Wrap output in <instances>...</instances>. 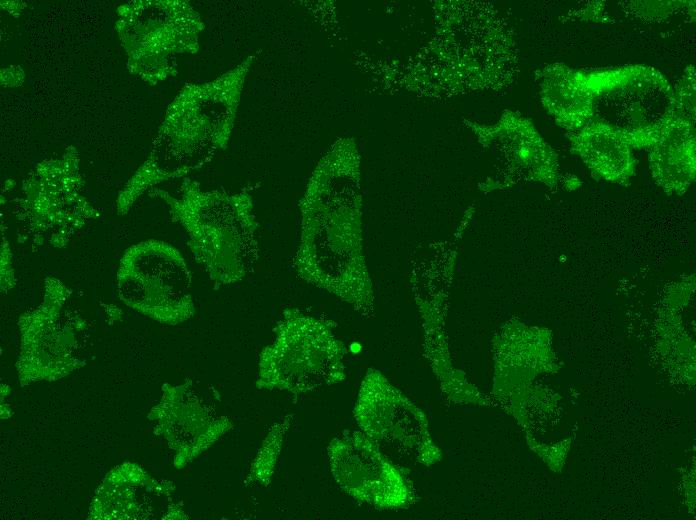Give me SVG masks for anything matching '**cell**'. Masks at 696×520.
Here are the masks:
<instances>
[{"mask_svg":"<svg viewBox=\"0 0 696 520\" xmlns=\"http://www.w3.org/2000/svg\"><path fill=\"white\" fill-rule=\"evenodd\" d=\"M542 100L555 121L572 131L580 129L593 118L594 98L586 73L563 64H553L544 69Z\"/></svg>","mask_w":696,"mask_h":520,"instance_id":"14","label":"cell"},{"mask_svg":"<svg viewBox=\"0 0 696 520\" xmlns=\"http://www.w3.org/2000/svg\"><path fill=\"white\" fill-rule=\"evenodd\" d=\"M344 348L329 322L285 309L273 341L262 349L256 387L300 395L345 379Z\"/></svg>","mask_w":696,"mask_h":520,"instance_id":"4","label":"cell"},{"mask_svg":"<svg viewBox=\"0 0 696 520\" xmlns=\"http://www.w3.org/2000/svg\"><path fill=\"white\" fill-rule=\"evenodd\" d=\"M337 485L355 500L380 510H398L416 499L401 467L361 430L345 431L327 448Z\"/></svg>","mask_w":696,"mask_h":520,"instance_id":"9","label":"cell"},{"mask_svg":"<svg viewBox=\"0 0 696 520\" xmlns=\"http://www.w3.org/2000/svg\"><path fill=\"white\" fill-rule=\"evenodd\" d=\"M82 183L75 154L40 163L23 184L25 239L36 246L63 248L89 219L97 217L80 194Z\"/></svg>","mask_w":696,"mask_h":520,"instance_id":"7","label":"cell"},{"mask_svg":"<svg viewBox=\"0 0 696 520\" xmlns=\"http://www.w3.org/2000/svg\"><path fill=\"white\" fill-rule=\"evenodd\" d=\"M188 388L172 387L161 410L163 431L177 451L179 465L191 461L232 428L228 418L216 417Z\"/></svg>","mask_w":696,"mask_h":520,"instance_id":"12","label":"cell"},{"mask_svg":"<svg viewBox=\"0 0 696 520\" xmlns=\"http://www.w3.org/2000/svg\"><path fill=\"white\" fill-rule=\"evenodd\" d=\"M151 195L166 203L184 229L195 260L216 286L239 282L254 270L259 223L247 190H203L184 178L177 195L156 188Z\"/></svg>","mask_w":696,"mask_h":520,"instance_id":"3","label":"cell"},{"mask_svg":"<svg viewBox=\"0 0 696 520\" xmlns=\"http://www.w3.org/2000/svg\"><path fill=\"white\" fill-rule=\"evenodd\" d=\"M594 97L591 121L627 134L633 148L664 117L673 87L657 70L627 66L586 73Z\"/></svg>","mask_w":696,"mask_h":520,"instance_id":"8","label":"cell"},{"mask_svg":"<svg viewBox=\"0 0 696 520\" xmlns=\"http://www.w3.org/2000/svg\"><path fill=\"white\" fill-rule=\"evenodd\" d=\"M116 286L129 307L160 323L176 325L194 314L192 275L182 253L149 239L128 247L120 258Z\"/></svg>","mask_w":696,"mask_h":520,"instance_id":"5","label":"cell"},{"mask_svg":"<svg viewBox=\"0 0 696 520\" xmlns=\"http://www.w3.org/2000/svg\"><path fill=\"white\" fill-rule=\"evenodd\" d=\"M254 60L249 55L210 82L183 87L167 110L148 159L120 193L119 213H126L148 188L185 178L227 147Z\"/></svg>","mask_w":696,"mask_h":520,"instance_id":"2","label":"cell"},{"mask_svg":"<svg viewBox=\"0 0 696 520\" xmlns=\"http://www.w3.org/2000/svg\"><path fill=\"white\" fill-rule=\"evenodd\" d=\"M353 414L360 430L398 463L429 467L440 461L425 413L379 371H367Z\"/></svg>","mask_w":696,"mask_h":520,"instance_id":"6","label":"cell"},{"mask_svg":"<svg viewBox=\"0 0 696 520\" xmlns=\"http://www.w3.org/2000/svg\"><path fill=\"white\" fill-rule=\"evenodd\" d=\"M572 150L596 176L626 183L634 172L635 159L627 134L609 124L590 121L570 135Z\"/></svg>","mask_w":696,"mask_h":520,"instance_id":"13","label":"cell"},{"mask_svg":"<svg viewBox=\"0 0 696 520\" xmlns=\"http://www.w3.org/2000/svg\"><path fill=\"white\" fill-rule=\"evenodd\" d=\"M644 148L655 182L668 194L685 193L695 179V119L666 110Z\"/></svg>","mask_w":696,"mask_h":520,"instance_id":"11","label":"cell"},{"mask_svg":"<svg viewBox=\"0 0 696 520\" xmlns=\"http://www.w3.org/2000/svg\"><path fill=\"white\" fill-rule=\"evenodd\" d=\"M299 206L296 273L369 314L372 293L361 254L358 162L350 145L337 146L318 164Z\"/></svg>","mask_w":696,"mask_h":520,"instance_id":"1","label":"cell"},{"mask_svg":"<svg viewBox=\"0 0 696 520\" xmlns=\"http://www.w3.org/2000/svg\"><path fill=\"white\" fill-rule=\"evenodd\" d=\"M13 255L10 249L9 242L6 237L2 236L1 242V262H0V275H1V289L2 291H8L15 284V273L13 268Z\"/></svg>","mask_w":696,"mask_h":520,"instance_id":"16","label":"cell"},{"mask_svg":"<svg viewBox=\"0 0 696 520\" xmlns=\"http://www.w3.org/2000/svg\"><path fill=\"white\" fill-rule=\"evenodd\" d=\"M293 421L288 414L276 421L264 437L247 473L245 484L266 487L271 483L286 434Z\"/></svg>","mask_w":696,"mask_h":520,"instance_id":"15","label":"cell"},{"mask_svg":"<svg viewBox=\"0 0 696 520\" xmlns=\"http://www.w3.org/2000/svg\"><path fill=\"white\" fill-rule=\"evenodd\" d=\"M70 294L59 279L45 278L42 304L21 319V363L24 367L45 371L75 365L72 351L82 323L79 320L69 322L68 314L63 312Z\"/></svg>","mask_w":696,"mask_h":520,"instance_id":"10","label":"cell"}]
</instances>
